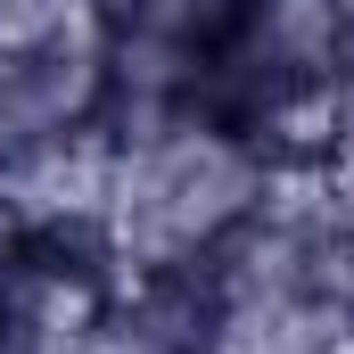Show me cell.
<instances>
[{"label": "cell", "instance_id": "obj_5", "mask_svg": "<svg viewBox=\"0 0 354 354\" xmlns=\"http://www.w3.org/2000/svg\"><path fill=\"white\" fill-rule=\"evenodd\" d=\"M330 174H338V189L354 198V124H346V140H338V157H330Z\"/></svg>", "mask_w": 354, "mask_h": 354}, {"label": "cell", "instance_id": "obj_3", "mask_svg": "<svg viewBox=\"0 0 354 354\" xmlns=\"http://www.w3.org/2000/svg\"><path fill=\"white\" fill-rule=\"evenodd\" d=\"M0 223L41 248V239H107V132L83 124L0 174Z\"/></svg>", "mask_w": 354, "mask_h": 354}, {"label": "cell", "instance_id": "obj_2", "mask_svg": "<svg viewBox=\"0 0 354 354\" xmlns=\"http://www.w3.org/2000/svg\"><path fill=\"white\" fill-rule=\"evenodd\" d=\"M107 107V58H99V17L41 33V41H0V174L66 132L99 124Z\"/></svg>", "mask_w": 354, "mask_h": 354}, {"label": "cell", "instance_id": "obj_1", "mask_svg": "<svg viewBox=\"0 0 354 354\" xmlns=\"http://www.w3.org/2000/svg\"><path fill=\"white\" fill-rule=\"evenodd\" d=\"M264 189L272 157L206 115L132 124L107 140V248L124 272H198L264 206Z\"/></svg>", "mask_w": 354, "mask_h": 354}, {"label": "cell", "instance_id": "obj_4", "mask_svg": "<svg viewBox=\"0 0 354 354\" xmlns=\"http://www.w3.org/2000/svg\"><path fill=\"white\" fill-rule=\"evenodd\" d=\"M206 338H214L206 264L198 272H124L99 330H91V354H206Z\"/></svg>", "mask_w": 354, "mask_h": 354}]
</instances>
